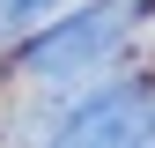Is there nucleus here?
Here are the masks:
<instances>
[{
    "mask_svg": "<svg viewBox=\"0 0 155 148\" xmlns=\"http://www.w3.org/2000/svg\"><path fill=\"white\" fill-rule=\"evenodd\" d=\"M148 141H155V82H104L52 133V148H148Z\"/></svg>",
    "mask_w": 155,
    "mask_h": 148,
    "instance_id": "f03ea898",
    "label": "nucleus"
},
{
    "mask_svg": "<svg viewBox=\"0 0 155 148\" xmlns=\"http://www.w3.org/2000/svg\"><path fill=\"white\" fill-rule=\"evenodd\" d=\"M140 8H148V0H89V8L45 22L22 45L15 74H30V82H81V74H96L111 52H118V37L140 22Z\"/></svg>",
    "mask_w": 155,
    "mask_h": 148,
    "instance_id": "f257e3e1",
    "label": "nucleus"
},
{
    "mask_svg": "<svg viewBox=\"0 0 155 148\" xmlns=\"http://www.w3.org/2000/svg\"><path fill=\"white\" fill-rule=\"evenodd\" d=\"M148 148H155V141H148Z\"/></svg>",
    "mask_w": 155,
    "mask_h": 148,
    "instance_id": "20e7f679",
    "label": "nucleus"
},
{
    "mask_svg": "<svg viewBox=\"0 0 155 148\" xmlns=\"http://www.w3.org/2000/svg\"><path fill=\"white\" fill-rule=\"evenodd\" d=\"M37 15H52V0H0V30H30Z\"/></svg>",
    "mask_w": 155,
    "mask_h": 148,
    "instance_id": "7ed1b4c3",
    "label": "nucleus"
}]
</instances>
